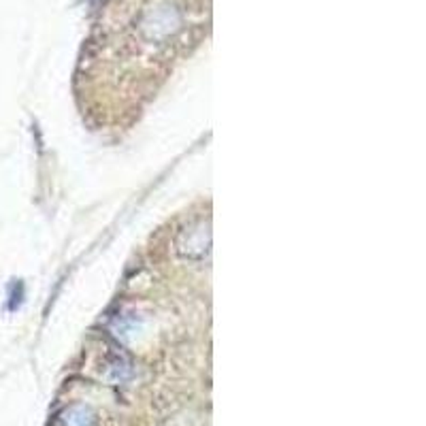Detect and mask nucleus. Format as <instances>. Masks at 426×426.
<instances>
[{"mask_svg": "<svg viewBox=\"0 0 426 426\" xmlns=\"http://www.w3.org/2000/svg\"><path fill=\"white\" fill-rule=\"evenodd\" d=\"M66 426H94V415L88 407H73L64 415Z\"/></svg>", "mask_w": 426, "mask_h": 426, "instance_id": "2", "label": "nucleus"}, {"mask_svg": "<svg viewBox=\"0 0 426 426\" xmlns=\"http://www.w3.org/2000/svg\"><path fill=\"white\" fill-rule=\"evenodd\" d=\"M179 252H183L188 258H202L209 252V231L202 226L188 231L186 241L179 243Z\"/></svg>", "mask_w": 426, "mask_h": 426, "instance_id": "1", "label": "nucleus"}]
</instances>
